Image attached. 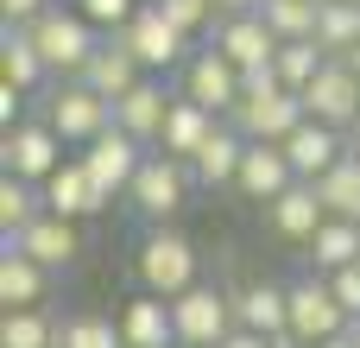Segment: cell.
Instances as JSON below:
<instances>
[{"label": "cell", "mask_w": 360, "mask_h": 348, "mask_svg": "<svg viewBox=\"0 0 360 348\" xmlns=\"http://www.w3.org/2000/svg\"><path fill=\"white\" fill-rule=\"evenodd\" d=\"M354 152H360V146H354Z\"/></svg>", "instance_id": "cell-45"}, {"label": "cell", "mask_w": 360, "mask_h": 348, "mask_svg": "<svg viewBox=\"0 0 360 348\" xmlns=\"http://www.w3.org/2000/svg\"><path fill=\"white\" fill-rule=\"evenodd\" d=\"M0 13L25 25V19H38V13H44V0H0Z\"/></svg>", "instance_id": "cell-39"}, {"label": "cell", "mask_w": 360, "mask_h": 348, "mask_svg": "<svg viewBox=\"0 0 360 348\" xmlns=\"http://www.w3.org/2000/svg\"><path fill=\"white\" fill-rule=\"evenodd\" d=\"M354 146H360V114H354Z\"/></svg>", "instance_id": "cell-44"}, {"label": "cell", "mask_w": 360, "mask_h": 348, "mask_svg": "<svg viewBox=\"0 0 360 348\" xmlns=\"http://www.w3.org/2000/svg\"><path fill=\"white\" fill-rule=\"evenodd\" d=\"M310 260H316V273H342V266H354V260H360V222L329 216V222L310 235Z\"/></svg>", "instance_id": "cell-28"}, {"label": "cell", "mask_w": 360, "mask_h": 348, "mask_svg": "<svg viewBox=\"0 0 360 348\" xmlns=\"http://www.w3.org/2000/svg\"><path fill=\"white\" fill-rule=\"evenodd\" d=\"M215 51H228L240 70H266V63L278 57V32L266 25V13H221Z\"/></svg>", "instance_id": "cell-16"}, {"label": "cell", "mask_w": 360, "mask_h": 348, "mask_svg": "<svg viewBox=\"0 0 360 348\" xmlns=\"http://www.w3.org/2000/svg\"><path fill=\"white\" fill-rule=\"evenodd\" d=\"M44 285H51V266H38L32 254H0V304L6 311L44 304Z\"/></svg>", "instance_id": "cell-26"}, {"label": "cell", "mask_w": 360, "mask_h": 348, "mask_svg": "<svg viewBox=\"0 0 360 348\" xmlns=\"http://www.w3.org/2000/svg\"><path fill=\"white\" fill-rule=\"evenodd\" d=\"M44 120L63 133V146H89L114 127V101L101 89H89L82 76H63L51 95H44Z\"/></svg>", "instance_id": "cell-4"}, {"label": "cell", "mask_w": 360, "mask_h": 348, "mask_svg": "<svg viewBox=\"0 0 360 348\" xmlns=\"http://www.w3.org/2000/svg\"><path fill=\"white\" fill-rule=\"evenodd\" d=\"M76 13H89V19L108 25V32H120V25L139 13V0H76Z\"/></svg>", "instance_id": "cell-36"}, {"label": "cell", "mask_w": 360, "mask_h": 348, "mask_svg": "<svg viewBox=\"0 0 360 348\" xmlns=\"http://www.w3.org/2000/svg\"><path fill=\"white\" fill-rule=\"evenodd\" d=\"M348 70H354V76H360V44H354V51H348Z\"/></svg>", "instance_id": "cell-42"}, {"label": "cell", "mask_w": 360, "mask_h": 348, "mask_svg": "<svg viewBox=\"0 0 360 348\" xmlns=\"http://www.w3.org/2000/svg\"><path fill=\"white\" fill-rule=\"evenodd\" d=\"M310 348H354V336L342 330V336H323V342H310Z\"/></svg>", "instance_id": "cell-40"}, {"label": "cell", "mask_w": 360, "mask_h": 348, "mask_svg": "<svg viewBox=\"0 0 360 348\" xmlns=\"http://www.w3.org/2000/svg\"><path fill=\"white\" fill-rule=\"evenodd\" d=\"M354 317L342 311V298H335V285H329V273H310V279H297L291 285V336L310 348L323 342V336H342Z\"/></svg>", "instance_id": "cell-9"}, {"label": "cell", "mask_w": 360, "mask_h": 348, "mask_svg": "<svg viewBox=\"0 0 360 348\" xmlns=\"http://www.w3.org/2000/svg\"><path fill=\"white\" fill-rule=\"evenodd\" d=\"M240 159H247V133L240 127H215L209 139H202V152L190 159V171H196V184H234L240 178Z\"/></svg>", "instance_id": "cell-24"}, {"label": "cell", "mask_w": 360, "mask_h": 348, "mask_svg": "<svg viewBox=\"0 0 360 348\" xmlns=\"http://www.w3.org/2000/svg\"><path fill=\"white\" fill-rule=\"evenodd\" d=\"M323 63H329V51H323L316 38H278L272 70H278V82H285V89H304V82H310Z\"/></svg>", "instance_id": "cell-31"}, {"label": "cell", "mask_w": 360, "mask_h": 348, "mask_svg": "<svg viewBox=\"0 0 360 348\" xmlns=\"http://www.w3.org/2000/svg\"><path fill=\"white\" fill-rule=\"evenodd\" d=\"M133 273H139V292L184 298V292L196 285V247H190L177 228L152 222V228H146V241L133 247Z\"/></svg>", "instance_id": "cell-2"}, {"label": "cell", "mask_w": 360, "mask_h": 348, "mask_svg": "<svg viewBox=\"0 0 360 348\" xmlns=\"http://www.w3.org/2000/svg\"><path fill=\"white\" fill-rule=\"evenodd\" d=\"M278 146H285V159H291V171H297L304 184H316V178H323V171H329V165L348 152L342 127H329V120H316V114H304V120H297V127H291Z\"/></svg>", "instance_id": "cell-14"}, {"label": "cell", "mask_w": 360, "mask_h": 348, "mask_svg": "<svg viewBox=\"0 0 360 348\" xmlns=\"http://www.w3.org/2000/svg\"><path fill=\"white\" fill-rule=\"evenodd\" d=\"M44 209H57V216H101L108 209V197L95 190V178H89V165L82 159H63L51 178H44Z\"/></svg>", "instance_id": "cell-17"}, {"label": "cell", "mask_w": 360, "mask_h": 348, "mask_svg": "<svg viewBox=\"0 0 360 348\" xmlns=\"http://www.w3.org/2000/svg\"><path fill=\"white\" fill-rule=\"evenodd\" d=\"M221 13H259V0H221Z\"/></svg>", "instance_id": "cell-41"}, {"label": "cell", "mask_w": 360, "mask_h": 348, "mask_svg": "<svg viewBox=\"0 0 360 348\" xmlns=\"http://www.w3.org/2000/svg\"><path fill=\"white\" fill-rule=\"evenodd\" d=\"M259 13H266V25H272L278 38H316L323 0H259Z\"/></svg>", "instance_id": "cell-33"}, {"label": "cell", "mask_w": 360, "mask_h": 348, "mask_svg": "<svg viewBox=\"0 0 360 348\" xmlns=\"http://www.w3.org/2000/svg\"><path fill=\"white\" fill-rule=\"evenodd\" d=\"M57 348H127V330L114 317H70Z\"/></svg>", "instance_id": "cell-34"}, {"label": "cell", "mask_w": 360, "mask_h": 348, "mask_svg": "<svg viewBox=\"0 0 360 348\" xmlns=\"http://www.w3.org/2000/svg\"><path fill=\"white\" fill-rule=\"evenodd\" d=\"M266 216H272V228L285 235V241H297V247H310V235L329 222V209H323V197H316V184H291L278 203H266Z\"/></svg>", "instance_id": "cell-21"}, {"label": "cell", "mask_w": 360, "mask_h": 348, "mask_svg": "<svg viewBox=\"0 0 360 348\" xmlns=\"http://www.w3.org/2000/svg\"><path fill=\"white\" fill-rule=\"evenodd\" d=\"M139 76H146V63H139V57L120 44V32H114L108 44H95V57H89V70H82V82H89V89H101L108 101H120V95H127Z\"/></svg>", "instance_id": "cell-22"}, {"label": "cell", "mask_w": 360, "mask_h": 348, "mask_svg": "<svg viewBox=\"0 0 360 348\" xmlns=\"http://www.w3.org/2000/svg\"><path fill=\"white\" fill-rule=\"evenodd\" d=\"M304 108L316 114V120H329V127H342V133H354V114H360V76L348 70V57H329L304 89Z\"/></svg>", "instance_id": "cell-12"}, {"label": "cell", "mask_w": 360, "mask_h": 348, "mask_svg": "<svg viewBox=\"0 0 360 348\" xmlns=\"http://www.w3.org/2000/svg\"><path fill=\"white\" fill-rule=\"evenodd\" d=\"M348 336H354V348H360V317H354V323H348Z\"/></svg>", "instance_id": "cell-43"}, {"label": "cell", "mask_w": 360, "mask_h": 348, "mask_svg": "<svg viewBox=\"0 0 360 348\" xmlns=\"http://www.w3.org/2000/svg\"><path fill=\"white\" fill-rule=\"evenodd\" d=\"M184 95L190 101H202V108H215V114H228L240 95H247V70L228 57V51H196L190 63H184Z\"/></svg>", "instance_id": "cell-13"}, {"label": "cell", "mask_w": 360, "mask_h": 348, "mask_svg": "<svg viewBox=\"0 0 360 348\" xmlns=\"http://www.w3.org/2000/svg\"><path fill=\"white\" fill-rule=\"evenodd\" d=\"M316 197H323V209H329V216L360 222V152H354V146H348V152L316 178Z\"/></svg>", "instance_id": "cell-27"}, {"label": "cell", "mask_w": 360, "mask_h": 348, "mask_svg": "<svg viewBox=\"0 0 360 348\" xmlns=\"http://www.w3.org/2000/svg\"><path fill=\"white\" fill-rule=\"evenodd\" d=\"M0 76H6V82H19L25 95L51 82V63H44V51H38L32 25H19V19H6V25H0Z\"/></svg>", "instance_id": "cell-18"}, {"label": "cell", "mask_w": 360, "mask_h": 348, "mask_svg": "<svg viewBox=\"0 0 360 348\" xmlns=\"http://www.w3.org/2000/svg\"><path fill=\"white\" fill-rule=\"evenodd\" d=\"M291 184H297V171H291L285 146H278V139H247V159H240L234 190H240L247 203H278Z\"/></svg>", "instance_id": "cell-15"}, {"label": "cell", "mask_w": 360, "mask_h": 348, "mask_svg": "<svg viewBox=\"0 0 360 348\" xmlns=\"http://www.w3.org/2000/svg\"><path fill=\"white\" fill-rule=\"evenodd\" d=\"M304 114H310V108H304V95H297V89H285V82H278V70L266 63V70H247V95L228 108V127H240L247 139H285Z\"/></svg>", "instance_id": "cell-1"}, {"label": "cell", "mask_w": 360, "mask_h": 348, "mask_svg": "<svg viewBox=\"0 0 360 348\" xmlns=\"http://www.w3.org/2000/svg\"><path fill=\"white\" fill-rule=\"evenodd\" d=\"M234 317L247 323V330H259V336H285L291 330V285H247L240 298H234Z\"/></svg>", "instance_id": "cell-25"}, {"label": "cell", "mask_w": 360, "mask_h": 348, "mask_svg": "<svg viewBox=\"0 0 360 348\" xmlns=\"http://www.w3.org/2000/svg\"><path fill=\"white\" fill-rule=\"evenodd\" d=\"M165 6V19H177L190 38L202 32V25H221V0H158Z\"/></svg>", "instance_id": "cell-35"}, {"label": "cell", "mask_w": 360, "mask_h": 348, "mask_svg": "<svg viewBox=\"0 0 360 348\" xmlns=\"http://www.w3.org/2000/svg\"><path fill=\"white\" fill-rule=\"evenodd\" d=\"M120 44L146 63V70H171V63H190L184 51H190V32L177 25V19H165V6L152 0V6H139L127 25H120Z\"/></svg>", "instance_id": "cell-7"}, {"label": "cell", "mask_w": 360, "mask_h": 348, "mask_svg": "<svg viewBox=\"0 0 360 348\" xmlns=\"http://www.w3.org/2000/svg\"><path fill=\"white\" fill-rule=\"evenodd\" d=\"M329 285H335L342 311H348V317H360V260H354V266H342V273H329Z\"/></svg>", "instance_id": "cell-37"}, {"label": "cell", "mask_w": 360, "mask_h": 348, "mask_svg": "<svg viewBox=\"0 0 360 348\" xmlns=\"http://www.w3.org/2000/svg\"><path fill=\"white\" fill-rule=\"evenodd\" d=\"M114 120H120L133 139L158 146V139H165V120H171V95H165L158 82H146V76H139V82H133V89L114 101Z\"/></svg>", "instance_id": "cell-19"}, {"label": "cell", "mask_w": 360, "mask_h": 348, "mask_svg": "<svg viewBox=\"0 0 360 348\" xmlns=\"http://www.w3.org/2000/svg\"><path fill=\"white\" fill-rule=\"evenodd\" d=\"M25 25H32V38H38L51 76H82V70H89V57H95V19H89V13H57V6H44V13L25 19Z\"/></svg>", "instance_id": "cell-5"}, {"label": "cell", "mask_w": 360, "mask_h": 348, "mask_svg": "<svg viewBox=\"0 0 360 348\" xmlns=\"http://www.w3.org/2000/svg\"><path fill=\"white\" fill-rule=\"evenodd\" d=\"M32 216H44V197H32V184H25V178L0 171V235H19Z\"/></svg>", "instance_id": "cell-32"}, {"label": "cell", "mask_w": 360, "mask_h": 348, "mask_svg": "<svg viewBox=\"0 0 360 348\" xmlns=\"http://www.w3.org/2000/svg\"><path fill=\"white\" fill-rule=\"evenodd\" d=\"M171 317H177V348H221V336L240 323L234 298H221L215 285H190L184 298H171Z\"/></svg>", "instance_id": "cell-6"}, {"label": "cell", "mask_w": 360, "mask_h": 348, "mask_svg": "<svg viewBox=\"0 0 360 348\" xmlns=\"http://www.w3.org/2000/svg\"><path fill=\"white\" fill-rule=\"evenodd\" d=\"M57 336H63V323L44 304H19L0 317V348H57Z\"/></svg>", "instance_id": "cell-29"}, {"label": "cell", "mask_w": 360, "mask_h": 348, "mask_svg": "<svg viewBox=\"0 0 360 348\" xmlns=\"http://www.w3.org/2000/svg\"><path fill=\"white\" fill-rule=\"evenodd\" d=\"M316 44L329 51V57H348L360 44V0H323V13H316Z\"/></svg>", "instance_id": "cell-30"}, {"label": "cell", "mask_w": 360, "mask_h": 348, "mask_svg": "<svg viewBox=\"0 0 360 348\" xmlns=\"http://www.w3.org/2000/svg\"><path fill=\"white\" fill-rule=\"evenodd\" d=\"M215 127H221V120H215V108H202V101L177 95V101H171V120H165V139H158V146H165L171 159H196V152H202V139H209Z\"/></svg>", "instance_id": "cell-23"}, {"label": "cell", "mask_w": 360, "mask_h": 348, "mask_svg": "<svg viewBox=\"0 0 360 348\" xmlns=\"http://www.w3.org/2000/svg\"><path fill=\"white\" fill-rule=\"evenodd\" d=\"M221 348H278L272 336H259V330H247V323H234L228 336H221Z\"/></svg>", "instance_id": "cell-38"}, {"label": "cell", "mask_w": 360, "mask_h": 348, "mask_svg": "<svg viewBox=\"0 0 360 348\" xmlns=\"http://www.w3.org/2000/svg\"><path fill=\"white\" fill-rule=\"evenodd\" d=\"M120 330H127V348H177L171 298H158V292H139V298L120 311Z\"/></svg>", "instance_id": "cell-20"}, {"label": "cell", "mask_w": 360, "mask_h": 348, "mask_svg": "<svg viewBox=\"0 0 360 348\" xmlns=\"http://www.w3.org/2000/svg\"><path fill=\"white\" fill-rule=\"evenodd\" d=\"M0 254H32L38 266H70L76 254H82V235H76V216H57V209H44V216H32L19 235H0Z\"/></svg>", "instance_id": "cell-11"}, {"label": "cell", "mask_w": 360, "mask_h": 348, "mask_svg": "<svg viewBox=\"0 0 360 348\" xmlns=\"http://www.w3.org/2000/svg\"><path fill=\"white\" fill-rule=\"evenodd\" d=\"M190 159H171L165 146L158 152H146V165L133 171V184H127V203H133V216L139 222H171L177 209H184V197H190Z\"/></svg>", "instance_id": "cell-3"}, {"label": "cell", "mask_w": 360, "mask_h": 348, "mask_svg": "<svg viewBox=\"0 0 360 348\" xmlns=\"http://www.w3.org/2000/svg\"><path fill=\"white\" fill-rule=\"evenodd\" d=\"M0 165H6L13 178H25V184H44V178L63 165V133H57L51 120H19V127H6V139H0Z\"/></svg>", "instance_id": "cell-8"}, {"label": "cell", "mask_w": 360, "mask_h": 348, "mask_svg": "<svg viewBox=\"0 0 360 348\" xmlns=\"http://www.w3.org/2000/svg\"><path fill=\"white\" fill-rule=\"evenodd\" d=\"M82 165H89V178H95V190L114 203V197H127V184H133V171L146 165V139H133L120 120L101 133V139H89V152H82Z\"/></svg>", "instance_id": "cell-10"}]
</instances>
